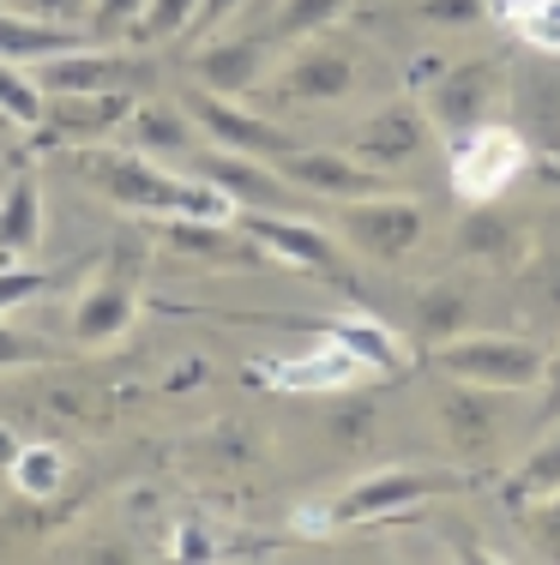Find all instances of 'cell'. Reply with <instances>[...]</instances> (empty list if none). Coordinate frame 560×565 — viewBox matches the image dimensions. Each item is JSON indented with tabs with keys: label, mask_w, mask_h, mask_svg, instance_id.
<instances>
[{
	"label": "cell",
	"mask_w": 560,
	"mask_h": 565,
	"mask_svg": "<svg viewBox=\"0 0 560 565\" xmlns=\"http://www.w3.org/2000/svg\"><path fill=\"white\" fill-rule=\"evenodd\" d=\"M78 181L97 186L103 199H109L115 211H133V217H199V223H230L235 205L218 193V186L205 181V174H176L163 169L157 157H139V151H109V145H78L73 157Z\"/></svg>",
	"instance_id": "cell-1"
},
{
	"label": "cell",
	"mask_w": 560,
	"mask_h": 565,
	"mask_svg": "<svg viewBox=\"0 0 560 565\" xmlns=\"http://www.w3.org/2000/svg\"><path fill=\"white\" fill-rule=\"evenodd\" d=\"M434 373L446 380H464V385H488V392H537L542 385V367H549V349L537 338H513V331H458V338L422 349Z\"/></svg>",
	"instance_id": "cell-2"
},
{
	"label": "cell",
	"mask_w": 560,
	"mask_h": 565,
	"mask_svg": "<svg viewBox=\"0 0 560 565\" xmlns=\"http://www.w3.org/2000/svg\"><path fill=\"white\" fill-rule=\"evenodd\" d=\"M446 488H458V476H446V469H373V476H356L326 511H314L302 523L308 530H362V523L404 518V511L429 505Z\"/></svg>",
	"instance_id": "cell-3"
},
{
	"label": "cell",
	"mask_w": 560,
	"mask_h": 565,
	"mask_svg": "<svg viewBox=\"0 0 560 565\" xmlns=\"http://www.w3.org/2000/svg\"><path fill=\"white\" fill-rule=\"evenodd\" d=\"M500 103H506V66L495 55L452 61V66H440L434 85H422V115H429V132H440L446 145H458L464 132L500 120Z\"/></svg>",
	"instance_id": "cell-4"
},
{
	"label": "cell",
	"mask_w": 560,
	"mask_h": 565,
	"mask_svg": "<svg viewBox=\"0 0 560 565\" xmlns=\"http://www.w3.org/2000/svg\"><path fill=\"white\" fill-rule=\"evenodd\" d=\"M362 73H356V55L326 36H308V43H289L284 66L265 78V103L272 109H326V103H350Z\"/></svg>",
	"instance_id": "cell-5"
},
{
	"label": "cell",
	"mask_w": 560,
	"mask_h": 565,
	"mask_svg": "<svg viewBox=\"0 0 560 565\" xmlns=\"http://www.w3.org/2000/svg\"><path fill=\"white\" fill-rule=\"evenodd\" d=\"M434 434L446 457L458 463H488L495 446L506 439V392H488V385H464V380H434Z\"/></svg>",
	"instance_id": "cell-6"
},
{
	"label": "cell",
	"mask_w": 560,
	"mask_h": 565,
	"mask_svg": "<svg viewBox=\"0 0 560 565\" xmlns=\"http://www.w3.org/2000/svg\"><path fill=\"white\" fill-rule=\"evenodd\" d=\"M338 235H344V247L373 265H404L416 253V241L429 235V211L410 193L350 199V205H338Z\"/></svg>",
	"instance_id": "cell-7"
},
{
	"label": "cell",
	"mask_w": 560,
	"mask_h": 565,
	"mask_svg": "<svg viewBox=\"0 0 560 565\" xmlns=\"http://www.w3.org/2000/svg\"><path fill=\"white\" fill-rule=\"evenodd\" d=\"M530 151L525 139H518V127H506V120H488V127L464 132L458 145H452V186H458L464 205H495V199L513 193V181L525 174Z\"/></svg>",
	"instance_id": "cell-8"
},
{
	"label": "cell",
	"mask_w": 560,
	"mask_h": 565,
	"mask_svg": "<svg viewBox=\"0 0 560 565\" xmlns=\"http://www.w3.org/2000/svg\"><path fill=\"white\" fill-rule=\"evenodd\" d=\"M133 259H145V247L133 253L127 241L115 247V259L85 282V295L73 301V343L78 349H109L121 343L139 319V282H133Z\"/></svg>",
	"instance_id": "cell-9"
},
{
	"label": "cell",
	"mask_w": 560,
	"mask_h": 565,
	"mask_svg": "<svg viewBox=\"0 0 560 565\" xmlns=\"http://www.w3.org/2000/svg\"><path fill=\"white\" fill-rule=\"evenodd\" d=\"M31 73L49 97H78V90H133V97H139V90L151 85V61L133 55L121 43H78V49H66V55L36 61Z\"/></svg>",
	"instance_id": "cell-10"
},
{
	"label": "cell",
	"mask_w": 560,
	"mask_h": 565,
	"mask_svg": "<svg viewBox=\"0 0 560 565\" xmlns=\"http://www.w3.org/2000/svg\"><path fill=\"white\" fill-rule=\"evenodd\" d=\"M187 115H193V127L205 132L211 145H223V151L235 157H260V163H272V157L296 151V132L284 127V120H272L265 109H247L242 97H218V90H187Z\"/></svg>",
	"instance_id": "cell-11"
},
{
	"label": "cell",
	"mask_w": 560,
	"mask_h": 565,
	"mask_svg": "<svg viewBox=\"0 0 560 565\" xmlns=\"http://www.w3.org/2000/svg\"><path fill=\"white\" fill-rule=\"evenodd\" d=\"M242 235L284 271H314V277H344V253L331 247V235L308 223L302 211H235Z\"/></svg>",
	"instance_id": "cell-12"
},
{
	"label": "cell",
	"mask_w": 560,
	"mask_h": 565,
	"mask_svg": "<svg viewBox=\"0 0 560 565\" xmlns=\"http://www.w3.org/2000/svg\"><path fill=\"white\" fill-rule=\"evenodd\" d=\"M187 169L205 174V181L218 186L235 211H302V199H308L302 186H289L272 163H260V157H235V151H223V145L193 151V157H187Z\"/></svg>",
	"instance_id": "cell-13"
},
{
	"label": "cell",
	"mask_w": 560,
	"mask_h": 565,
	"mask_svg": "<svg viewBox=\"0 0 560 565\" xmlns=\"http://www.w3.org/2000/svg\"><path fill=\"white\" fill-rule=\"evenodd\" d=\"M272 169L284 174L289 186H302L308 199H331V205H350V199L392 193V186H385V169L356 163L350 151H314V145H296V151L272 157Z\"/></svg>",
	"instance_id": "cell-14"
},
{
	"label": "cell",
	"mask_w": 560,
	"mask_h": 565,
	"mask_svg": "<svg viewBox=\"0 0 560 565\" xmlns=\"http://www.w3.org/2000/svg\"><path fill=\"white\" fill-rule=\"evenodd\" d=\"M422 145H429V115H422V103L398 97V103H380V109L350 132L344 151L368 169H404L410 157H422Z\"/></svg>",
	"instance_id": "cell-15"
},
{
	"label": "cell",
	"mask_w": 560,
	"mask_h": 565,
	"mask_svg": "<svg viewBox=\"0 0 560 565\" xmlns=\"http://www.w3.org/2000/svg\"><path fill=\"white\" fill-rule=\"evenodd\" d=\"M199 90H218V97H260V85L272 78V43L260 36H218V43L199 49L193 61Z\"/></svg>",
	"instance_id": "cell-16"
},
{
	"label": "cell",
	"mask_w": 560,
	"mask_h": 565,
	"mask_svg": "<svg viewBox=\"0 0 560 565\" xmlns=\"http://www.w3.org/2000/svg\"><path fill=\"white\" fill-rule=\"evenodd\" d=\"M506 90H513V115H518L513 127L525 139V151L560 163V73L554 66H525V73L506 78Z\"/></svg>",
	"instance_id": "cell-17"
},
{
	"label": "cell",
	"mask_w": 560,
	"mask_h": 565,
	"mask_svg": "<svg viewBox=\"0 0 560 565\" xmlns=\"http://www.w3.org/2000/svg\"><path fill=\"white\" fill-rule=\"evenodd\" d=\"M260 380L277 385V392H289V397H331V392H350V385H362L368 367L350 355V349L326 343V349H308V355L272 361Z\"/></svg>",
	"instance_id": "cell-18"
},
{
	"label": "cell",
	"mask_w": 560,
	"mask_h": 565,
	"mask_svg": "<svg viewBox=\"0 0 560 565\" xmlns=\"http://www.w3.org/2000/svg\"><path fill=\"white\" fill-rule=\"evenodd\" d=\"M121 139H127V151L157 157V163L199 151V127H193V115H187V103H163V97L133 103V115L121 120Z\"/></svg>",
	"instance_id": "cell-19"
},
{
	"label": "cell",
	"mask_w": 560,
	"mask_h": 565,
	"mask_svg": "<svg viewBox=\"0 0 560 565\" xmlns=\"http://www.w3.org/2000/svg\"><path fill=\"white\" fill-rule=\"evenodd\" d=\"M133 90H78V97H49V115L43 127L55 139H73V145H97L109 132H121V120L133 115Z\"/></svg>",
	"instance_id": "cell-20"
},
{
	"label": "cell",
	"mask_w": 560,
	"mask_h": 565,
	"mask_svg": "<svg viewBox=\"0 0 560 565\" xmlns=\"http://www.w3.org/2000/svg\"><path fill=\"white\" fill-rule=\"evenodd\" d=\"M169 241L187 253V259L199 265H218V271H260V265H272L260 247L242 235V223H199V217H176L169 223Z\"/></svg>",
	"instance_id": "cell-21"
},
{
	"label": "cell",
	"mask_w": 560,
	"mask_h": 565,
	"mask_svg": "<svg viewBox=\"0 0 560 565\" xmlns=\"http://www.w3.org/2000/svg\"><path fill=\"white\" fill-rule=\"evenodd\" d=\"M314 331H319L326 343L350 349V355L362 361L368 373H385V380H398V373L410 367V349H404V338H398L392 326H380V319H368V313H338V319H319Z\"/></svg>",
	"instance_id": "cell-22"
},
{
	"label": "cell",
	"mask_w": 560,
	"mask_h": 565,
	"mask_svg": "<svg viewBox=\"0 0 560 565\" xmlns=\"http://www.w3.org/2000/svg\"><path fill=\"white\" fill-rule=\"evenodd\" d=\"M458 253L476 265H525L530 259V228L518 217H506L500 199L495 205H471L458 223Z\"/></svg>",
	"instance_id": "cell-23"
},
{
	"label": "cell",
	"mask_w": 560,
	"mask_h": 565,
	"mask_svg": "<svg viewBox=\"0 0 560 565\" xmlns=\"http://www.w3.org/2000/svg\"><path fill=\"white\" fill-rule=\"evenodd\" d=\"M91 43L78 24H43V19H24V12H7L0 7V61H19V66H36L49 55H66V49Z\"/></svg>",
	"instance_id": "cell-24"
},
{
	"label": "cell",
	"mask_w": 560,
	"mask_h": 565,
	"mask_svg": "<svg viewBox=\"0 0 560 565\" xmlns=\"http://www.w3.org/2000/svg\"><path fill=\"white\" fill-rule=\"evenodd\" d=\"M43 247V186L36 174H12L0 193V259H24Z\"/></svg>",
	"instance_id": "cell-25"
},
{
	"label": "cell",
	"mask_w": 560,
	"mask_h": 565,
	"mask_svg": "<svg viewBox=\"0 0 560 565\" xmlns=\"http://www.w3.org/2000/svg\"><path fill=\"white\" fill-rule=\"evenodd\" d=\"M471 313H476V301L464 282H429L416 295V307H410V331H416L422 349H434V343L458 338V331H471Z\"/></svg>",
	"instance_id": "cell-26"
},
{
	"label": "cell",
	"mask_w": 560,
	"mask_h": 565,
	"mask_svg": "<svg viewBox=\"0 0 560 565\" xmlns=\"http://www.w3.org/2000/svg\"><path fill=\"white\" fill-rule=\"evenodd\" d=\"M560 493V422L537 427V439H530V451L518 457V469L506 476V505H537Z\"/></svg>",
	"instance_id": "cell-27"
},
{
	"label": "cell",
	"mask_w": 560,
	"mask_h": 565,
	"mask_svg": "<svg viewBox=\"0 0 560 565\" xmlns=\"http://www.w3.org/2000/svg\"><path fill=\"white\" fill-rule=\"evenodd\" d=\"M356 0H277V24H272V43H308V36H326L331 24L350 12Z\"/></svg>",
	"instance_id": "cell-28"
},
{
	"label": "cell",
	"mask_w": 560,
	"mask_h": 565,
	"mask_svg": "<svg viewBox=\"0 0 560 565\" xmlns=\"http://www.w3.org/2000/svg\"><path fill=\"white\" fill-rule=\"evenodd\" d=\"M0 115H7L12 127H31V132H43L49 90L36 85V73H31V66H19V61H0Z\"/></svg>",
	"instance_id": "cell-29"
},
{
	"label": "cell",
	"mask_w": 560,
	"mask_h": 565,
	"mask_svg": "<svg viewBox=\"0 0 560 565\" xmlns=\"http://www.w3.org/2000/svg\"><path fill=\"white\" fill-rule=\"evenodd\" d=\"M7 476H12V488H19L24 500H55V493L66 488V451L61 446H19Z\"/></svg>",
	"instance_id": "cell-30"
},
{
	"label": "cell",
	"mask_w": 560,
	"mask_h": 565,
	"mask_svg": "<svg viewBox=\"0 0 560 565\" xmlns=\"http://www.w3.org/2000/svg\"><path fill=\"white\" fill-rule=\"evenodd\" d=\"M199 7L205 0H145L139 24H133V49H157V43H176L199 24Z\"/></svg>",
	"instance_id": "cell-31"
},
{
	"label": "cell",
	"mask_w": 560,
	"mask_h": 565,
	"mask_svg": "<svg viewBox=\"0 0 560 565\" xmlns=\"http://www.w3.org/2000/svg\"><path fill=\"white\" fill-rule=\"evenodd\" d=\"M525 295L549 326H560V247H530L525 259Z\"/></svg>",
	"instance_id": "cell-32"
},
{
	"label": "cell",
	"mask_w": 560,
	"mask_h": 565,
	"mask_svg": "<svg viewBox=\"0 0 560 565\" xmlns=\"http://www.w3.org/2000/svg\"><path fill=\"white\" fill-rule=\"evenodd\" d=\"M139 12H145V0H91L85 36H91V43H133Z\"/></svg>",
	"instance_id": "cell-33"
},
{
	"label": "cell",
	"mask_w": 560,
	"mask_h": 565,
	"mask_svg": "<svg viewBox=\"0 0 560 565\" xmlns=\"http://www.w3.org/2000/svg\"><path fill=\"white\" fill-rule=\"evenodd\" d=\"M416 24H440V31H471L488 19V0H404Z\"/></svg>",
	"instance_id": "cell-34"
},
{
	"label": "cell",
	"mask_w": 560,
	"mask_h": 565,
	"mask_svg": "<svg viewBox=\"0 0 560 565\" xmlns=\"http://www.w3.org/2000/svg\"><path fill=\"white\" fill-rule=\"evenodd\" d=\"M518 511H525L530 554L560 565V493H549V500H537V505H518Z\"/></svg>",
	"instance_id": "cell-35"
},
{
	"label": "cell",
	"mask_w": 560,
	"mask_h": 565,
	"mask_svg": "<svg viewBox=\"0 0 560 565\" xmlns=\"http://www.w3.org/2000/svg\"><path fill=\"white\" fill-rule=\"evenodd\" d=\"M518 36H525L530 55H560V0H537L518 19Z\"/></svg>",
	"instance_id": "cell-36"
},
{
	"label": "cell",
	"mask_w": 560,
	"mask_h": 565,
	"mask_svg": "<svg viewBox=\"0 0 560 565\" xmlns=\"http://www.w3.org/2000/svg\"><path fill=\"white\" fill-rule=\"evenodd\" d=\"M43 289H49V271H36V265H19V259H0V313H12V307L36 301Z\"/></svg>",
	"instance_id": "cell-37"
},
{
	"label": "cell",
	"mask_w": 560,
	"mask_h": 565,
	"mask_svg": "<svg viewBox=\"0 0 560 565\" xmlns=\"http://www.w3.org/2000/svg\"><path fill=\"white\" fill-rule=\"evenodd\" d=\"M0 7L24 12V19H43V24H78V31H85L91 0H0Z\"/></svg>",
	"instance_id": "cell-38"
},
{
	"label": "cell",
	"mask_w": 560,
	"mask_h": 565,
	"mask_svg": "<svg viewBox=\"0 0 560 565\" xmlns=\"http://www.w3.org/2000/svg\"><path fill=\"white\" fill-rule=\"evenodd\" d=\"M49 355H55L49 338H31V331L0 326V367H36V361H49Z\"/></svg>",
	"instance_id": "cell-39"
},
{
	"label": "cell",
	"mask_w": 560,
	"mask_h": 565,
	"mask_svg": "<svg viewBox=\"0 0 560 565\" xmlns=\"http://www.w3.org/2000/svg\"><path fill=\"white\" fill-rule=\"evenodd\" d=\"M560 422V349H549V367H542V385H537V409H530V434L537 427Z\"/></svg>",
	"instance_id": "cell-40"
},
{
	"label": "cell",
	"mask_w": 560,
	"mask_h": 565,
	"mask_svg": "<svg viewBox=\"0 0 560 565\" xmlns=\"http://www.w3.org/2000/svg\"><path fill=\"white\" fill-rule=\"evenodd\" d=\"M223 547H211V535L199 530V523H181V535H176V559H218Z\"/></svg>",
	"instance_id": "cell-41"
},
{
	"label": "cell",
	"mask_w": 560,
	"mask_h": 565,
	"mask_svg": "<svg viewBox=\"0 0 560 565\" xmlns=\"http://www.w3.org/2000/svg\"><path fill=\"white\" fill-rule=\"evenodd\" d=\"M247 7H253V0H205V7H199V24H193V31H218V24L242 19Z\"/></svg>",
	"instance_id": "cell-42"
},
{
	"label": "cell",
	"mask_w": 560,
	"mask_h": 565,
	"mask_svg": "<svg viewBox=\"0 0 560 565\" xmlns=\"http://www.w3.org/2000/svg\"><path fill=\"white\" fill-rule=\"evenodd\" d=\"M440 66H446V61H440V55H416V66H410V85H434V78H440Z\"/></svg>",
	"instance_id": "cell-43"
},
{
	"label": "cell",
	"mask_w": 560,
	"mask_h": 565,
	"mask_svg": "<svg viewBox=\"0 0 560 565\" xmlns=\"http://www.w3.org/2000/svg\"><path fill=\"white\" fill-rule=\"evenodd\" d=\"M19 446H24V439L12 434L7 422H0V469H12V457H19Z\"/></svg>",
	"instance_id": "cell-44"
}]
</instances>
